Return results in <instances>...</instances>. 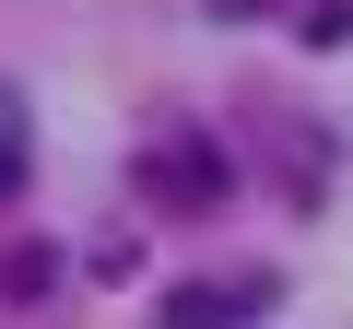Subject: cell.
<instances>
[{
    "mask_svg": "<svg viewBox=\"0 0 353 329\" xmlns=\"http://www.w3.org/2000/svg\"><path fill=\"white\" fill-rule=\"evenodd\" d=\"M141 200H165V212H212V200H224L212 141H201V129H165V141L141 153Z\"/></svg>",
    "mask_w": 353,
    "mask_h": 329,
    "instance_id": "cell-1",
    "label": "cell"
},
{
    "mask_svg": "<svg viewBox=\"0 0 353 329\" xmlns=\"http://www.w3.org/2000/svg\"><path fill=\"white\" fill-rule=\"evenodd\" d=\"M12 189H24V129L0 118V200H12Z\"/></svg>",
    "mask_w": 353,
    "mask_h": 329,
    "instance_id": "cell-3",
    "label": "cell"
},
{
    "mask_svg": "<svg viewBox=\"0 0 353 329\" xmlns=\"http://www.w3.org/2000/svg\"><path fill=\"white\" fill-rule=\"evenodd\" d=\"M248 306H259V282H176L153 306V329H248Z\"/></svg>",
    "mask_w": 353,
    "mask_h": 329,
    "instance_id": "cell-2",
    "label": "cell"
}]
</instances>
